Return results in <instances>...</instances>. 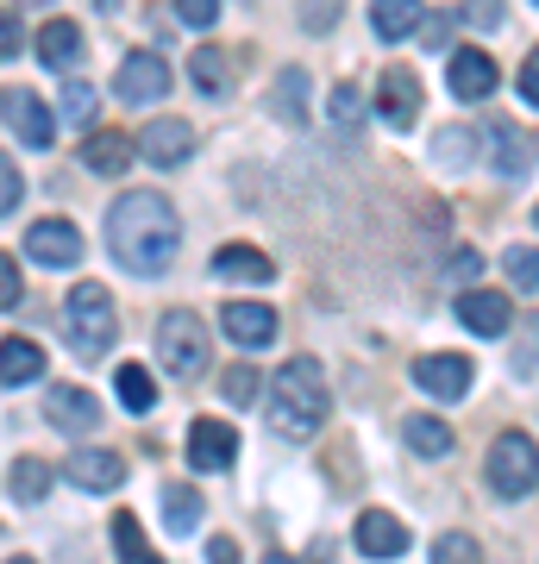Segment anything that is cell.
<instances>
[{
  "label": "cell",
  "mask_w": 539,
  "mask_h": 564,
  "mask_svg": "<svg viewBox=\"0 0 539 564\" xmlns=\"http://www.w3.org/2000/svg\"><path fill=\"white\" fill-rule=\"evenodd\" d=\"M39 377H44V351L32 339H7L0 345V383L20 389V383H39Z\"/></svg>",
  "instance_id": "cell-24"
},
{
  "label": "cell",
  "mask_w": 539,
  "mask_h": 564,
  "mask_svg": "<svg viewBox=\"0 0 539 564\" xmlns=\"http://www.w3.org/2000/svg\"><path fill=\"white\" fill-rule=\"evenodd\" d=\"M63 333H69V351L82 364H95L114 345V295L100 282H76L69 289V307H63Z\"/></svg>",
  "instance_id": "cell-3"
},
{
  "label": "cell",
  "mask_w": 539,
  "mask_h": 564,
  "mask_svg": "<svg viewBox=\"0 0 539 564\" xmlns=\"http://www.w3.org/2000/svg\"><path fill=\"white\" fill-rule=\"evenodd\" d=\"M477 251H471V245H464V251H459V258H452V276H477Z\"/></svg>",
  "instance_id": "cell-46"
},
{
  "label": "cell",
  "mask_w": 539,
  "mask_h": 564,
  "mask_svg": "<svg viewBox=\"0 0 539 564\" xmlns=\"http://www.w3.org/2000/svg\"><path fill=\"white\" fill-rule=\"evenodd\" d=\"M95 120V88L88 82H69L63 88V126H88Z\"/></svg>",
  "instance_id": "cell-35"
},
{
  "label": "cell",
  "mask_w": 539,
  "mask_h": 564,
  "mask_svg": "<svg viewBox=\"0 0 539 564\" xmlns=\"http://www.w3.org/2000/svg\"><path fill=\"white\" fill-rule=\"evenodd\" d=\"M0 120L13 126L32 151H44V144L57 139V120H51L44 101H39V95H25V88H7V95H0Z\"/></svg>",
  "instance_id": "cell-9"
},
{
  "label": "cell",
  "mask_w": 539,
  "mask_h": 564,
  "mask_svg": "<svg viewBox=\"0 0 539 564\" xmlns=\"http://www.w3.org/2000/svg\"><path fill=\"white\" fill-rule=\"evenodd\" d=\"M158 358L170 377H201L207 370V333H201V321L188 307H170L158 321Z\"/></svg>",
  "instance_id": "cell-4"
},
{
  "label": "cell",
  "mask_w": 539,
  "mask_h": 564,
  "mask_svg": "<svg viewBox=\"0 0 539 564\" xmlns=\"http://www.w3.org/2000/svg\"><path fill=\"white\" fill-rule=\"evenodd\" d=\"M420 25H427V32H420V44L445 51V39H452V20H445V13H420Z\"/></svg>",
  "instance_id": "cell-39"
},
{
  "label": "cell",
  "mask_w": 539,
  "mask_h": 564,
  "mask_svg": "<svg viewBox=\"0 0 539 564\" xmlns=\"http://www.w3.org/2000/svg\"><path fill=\"white\" fill-rule=\"evenodd\" d=\"M352 540H358L364 558H401V552H408V527H401L389 508H364L358 527H352Z\"/></svg>",
  "instance_id": "cell-12"
},
{
  "label": "cell",
  "mask_w": 539,
  "mask_h": 564,
  "mask_svg": "<svg viewBox=\"0 0 539 564\" xmlns=\"http://www.w3.org/2000/svg\"><path fill=\"white\" fill-rule=\"evenodd\" d=\"M414 383L433 395V402H464L471 383H477V364L471 358H452V351H433V358L414 364Z\"/></svg>",
  "instance_id": "cell-6"
},
{
  "label": "cell",
  "mask_w": 539,
  "mask_h": 564,
  "mask_svg": "<svg viewBox=\"0 0 539 564\" xmlns=\"http://www.w3.org/2000/svg\"><path fill=\"white\" fill-rule=\"evenodd\" d=\"M496 13H502V0H471V20L477 25H496Z\"/></svg>",
  "instance_id": "cell-45"
},
{
  "label": "cell",
  "mask_w": 539,
  "mask_h": 564,
  "mask_svg": "<svg viewBox=\"0 0 539 564\" xmlns=\"http://www.w3.org/2000/svg\"><path fill=\"white\" fill-rule=\"evenodd\" d=\"M401 433H408V445H414L420 458H445V452H452V426H445L440 414H414Z\"/></svg>",
  "instance_id": "cell-26"
},
{
  "label": "cell",
  "mask_w": 539,
  "mask_h": 564,
  "mask_svg": "<svg viewBox=\"0 0 539 564\" xmlns=\"http://www.w3.org/2000/svg\"><path fill=\"white\" fill-rule=\"evenodd\" d=\"M452 95L459 101H489L496 95V63L483 57V51H459L452 57Z\"/></svg>",
  "instance_id": "cell-17"
},
{
  "label": "cell",
  "mask_w": 539,
  "mask_h": 564,
  "mask_svg": "<svg viewBox=\"0 0 539 564\" xmlns=\"http://www.w3.org/2000/svg\"><path fill=\"white\" fill-rule=\"evenodd\" d=\"M301 20L314 25V32H326V25L339 20V0H308V7H301Z\"/></svg>",
  "instance_id": "cell-40"
},
{
  "label": "cell",
  "mask_w": 539,
  "mask_h": 564,
  "mask_svg": "<svg viewBox=\"0 0 539 564\" xmlns=\"http://www.w3.org/2000/svg\"><path fill=\"white\" fill-rule=\"evenodd\" d=\"M139 158H151L158 170H176L182 158H195V126L188 120H151L139 132V144H132Z\"/></svg>",
  "instance_id": "cell-8"
},
{
  "label": "cell",
  "mask_w": 539,
  "mask_h": 564,
  "mask_svg": "<svg viewBox=\"0 0 539 564\" xmlns=\"http://www.w3.org/2000/svg\"><path fill=\"white\" fill-rule=\"evenodd\" d=\"M326 113H333V126H358L364 120V95L352 88V82H339V88L326 95Z\"/></svg>",
  "instance_id": "cell-34"
},
{
  "label": "cell",
  "mask_w": 539,
  "mask_h": 564,
  "mask_svg": "<svg viewBox=\"0 0 539 564\" xmlns=\"http://www.w3.org/2000/svg\"><path fill=\"white\" fill-rule=\"evenodd\" d=\"M520 95H527V101H533V95H539V63H533V57L520 63Z\"/></svg>",
  "instance_id": "cell-44"
},
{
  "label": "cell",
  "mask_w": 539,
  "mask_h": 564,
  "mask_svg": "<svg viewBox=\"0 0 539 564\" xmlns=\"http://www.w3.org/2000/svg\"><path fill=\"white\" fill-rule=\"evenodd\" d=\"M459 321H464V333L502 339V333H508V295H496V289H464L459 295Z\"/></svg>",
  "instance_id": "cell-14"
},
{
  "label": "cell",
  "mask_w": 539,
  "mask_h": 564,
  "mask_svg": "<svg viewBox=\"0 0 539 564\" xmlns=\"http://www.w3.org/2000/svg\"><path fill=\"white\" fill-rule=\"evenodd\" d=\"M188 76H195L201 95H226V57L220 51H195V57H188Z\"/></svg>",
  "instance_id": "cell-31"
},
{
  "label": "cell",
  "mask_w": 539,
  "mask_h": 564,
  "mask_svg": "<svg viewBox=\"0 0 539 564\" xmlns=\"http://www.w3.org/2000/svg\"><path fill=\"white\" fill-rule=\"evenodd\" d=\"M220 333H226L233 345H245V351H251V345H270V339H277V314H270L263 302H226V307H220Z\"/></svg>",
  "instance_id": "cell-13"
},
{
  "label": "cell",
  "mask_w": 539,
  "mask_h": 564,
  "mask_svg": "<svg viewBox=\"0 0 539 564\" xmlns=\"http://www.w3.org/2000/svg\"><path fill=\"white\" fill-rule=\"evenodd\" d=\"M207 564H239V545H233V540H214V545H207Z\"/></svg>",
  "instance_id": "cell-43"
},
{
  "label": "cell",
  "mask_w": 539,
  "mask_h": 564,
  "mask_svg": "<svg viewBox=\"0 0 539 564\" xmlns=\"http://www.w3.org/2000/svg\"><path fill=\"white\" fill-rule=\"evenodd\" d=\"M114 552H120V564H163L151 552V540H144L139 514H114Z\"/></svg>",
  "instance_id": "cell-27"
},
{
  "label": "cell",
  "mask_w": 539,
  "mask_h": 564,
  "mask_svg": "<svg viewBox=\"0 0 539 564\" xmlns=\"http://www.w3.org/2000/svg\"><path fill=\"white\" fill-rule=\"evenodd\" d=\"M132 158H139V151H132L126 132H88V144H82V163H88L95 176H126Z\"/></svg>",
  "instance_id": "cell-18"
},
{
  "label": "cell",
  "mask_w": 539,
  "mask_h": 564,
  "mask_svg": "<svg viewBox=\"0 0 539 564\" xmlns=\"http://www.w3.org/2000/svg\"><path fill=\"white\" fill-rule=\"evenodd\" d=\"M263 421L282 440H314L320 421H326V383H320L314 358H289L270 377V395H263Z\"/></svg>",
  "instance_id": "cell-2"
},
{
  "label": "cell",
  "mask_w": 539,
  "mask_h": 564,
  "mask_svg": "<svg viewBox=\"0 0 539 564\" xmlns=\"http://www.w3.org/2000/svg\"><path fill=\"white\" fill-rule=\"evenodd\" d=\"M7 564H32V558H7Z\"/></svg>",
  "instance_id": "cell-48"
},
{
  "label": "cell",
  "mask_w": 539,
  "mask_h": 564,
  "mask_svg": "<svg viewBox=\"0 0 539 564\" xmlns=\"http://www.w3.org/2000/svg\"><path fill=\"white\" fill-rule=\"evenodd\" d=\"M301 95H308V76H301V69H282V76H277V95H270V113H277V120H289V126H301V120H308Z\"/></svg>",
  "instance_id": "cell-29"
},
{
  "label": "cell",
  "mask_w": 539,
  "mask_h": 564,
  "mask_svg": "<svg viewBox=\"0 0 539 564\" xmlns=\"http://www.w3.org/2000/svg\"><path fill=\"white\" fill-rule=\"evenodd\" d=\"M158 502H163V533H195L201 527V489L195 484H163Z\"/></svg>",
  "instance_id": "cell-21"
},
{
  "label": "cell",
  "mask_w": 539,
  "mask_h": 564,
  "mask_svg": "<svg viewBox=\"0 0 539 564\" xmlns=\"http://www.w3.org/2000/svg\"><path fill=\"white\" fill-rule=\"evenodd\" d=\"M433 564H483V545L471 533H445L433 540Z\"/></svg>",
  "instance_id": "cell-32"
},
{
  "label": "cell",
  "mask_w": 539,
  "mask_h": 564,
  "mask_svg": "<svg viewBox=\"0 0 539 564\" xmlns=\"http://www.w3.org/2000/svg\"><path fill=\"white\" fill-rule=\"evenodd\" d=\"M233 458H239V433L226 421H214V414H201V421L188 426V464H195V470H226Z\"/></svg>",
  "instance_id": "cell-10"
},
{
  "label": "cell",
  "mask_w": 539,
  "mask_h": 564,
  "mask_svg": "<svg viewBox=\"0 0 539 564\" xmlns=\"http://www.w3.org/2000/svg\"><path fill=\"white\" fill-rule=\"evenodd\" d=\"M377 113L389 126H414V113H420V82L408 76V69H382V88H377Z\"/></svg>",
  "instance_id": "cell-16"
},
{
  "label": "cell",
  "mask_w": 539,
  "mask_h": 564,
  "mask_svg": "<svg viewBox=\"0 0 539 564\" xmlns=\"http://www.w3.org/2000/svg\"><path fill=\"white\" fill-rule=\"evenodd\" d=\"M263 564H301V558H282V552H270V558H263Z\"/></svg>",
  "instance_id": "cell-47"
},
{
  "label": "cell",
  "mask_w": 539,
  "mask_h": 564,
  "mask_svg": "<svg viewBox=\"0 0 539 564\" xmlns=\"http://www.w3.org/2000/svg\"><path fill=\"white\" fill-rule=\"evenodd\" d=\"M420 0H370V20H377V39L382 44H401V39H414V25H420Z\"/></svg>",
  "instance_id": "cell-22"
},
{
  "label": "cell",
  "mask_w": 539,
  "mask_h": 564,
  "mask_svg": "<svg viewBox=\"0 0 539 564\" xmlns=\"http://www.w3.org/2000/svg\"><path fill=\"white\" fill-rule=\"evenodd\" d=\"M176 245H182L176 207L163 195H151V188H132V195H120L107 207V251L132 276H163L170 258H176Z\"/></svg>",
  "instance_id": "cell-1"
},
{
  "label": "cell",
  "mask_w": 539,
  "mask_h": 564,
  "mask_svg": "<svg viewBox=\"0 0 539 564\" xmlns=\"http://www.w3.org/2000/svg\"><path fill=\"white\" fill-rule=\"evenodd\" d=\"M489 484H496V496H533L539 484V458H533V433H502L496 445H489Z\"/></svg>",
  "instance_id": "cell-5"
},
{
  "label": "cell",
  "mask_w": 539,
  "mask_h": 564,
  "mask_svg": "<svg viewBox=\"0 0 539 564\" xmlns=\"http://www.w3.org/2000/svg\"><path fill=\"white\" fill-rule=\"evenodd\" d=\"M508 276H515V289H520V295H533V289H539V258H533V245H520V251H508Z\"/></svg>",
  "instance_id": "cell-36"
},
{
  "label": "cell",
  "mask_w": 539,
  "mask_h": 564,
  "mask_svg": "<svg viewBox=\"0 0 539 564\" xmlns=\"http://www.w3.org/2000/svg\"><path fill=\"white\" fill-rule=\"evenodd\" d=\"M20 302V270H13V258L0 251V307H13Z\"/></svg>",
  "instance_id": "cell-41"
},
{
  "label": "cell",
  "mask_w": 539,
  "mask_h": 564,
  "mask_svg": "<svg viewBox=\"0 0 539 564\" xmlns=\"http://www.w3.org/2000/svg\"><path fill=\"white\" fill-rule=\"evenodd\" d=\"M176 13H182L188 25H201V32H207V25L220 20V0H176Z\"/></svg>",
  "instance_id": "cell-38"
},
{
  "label": "cell",
  "mask_w": 539,
  "mask_h": 564,
  "mask_svg": "<svg viewBox=\"0 0 539 564\" xmlns=\"http://www.w3.org/2000/svg\"><path fill=\"white\" fill-rule=\"evenodd\" d=\"M220 395L233 408H245V402H258V370H251V364H233V370H226L220 377Z\"/></svg>",
  "instance_id": "cell-33"
},
{
  "label": "cell",
  "mask_w": 539,
  "mask_h": 564,
  "mask_svg": "<svg viewBox=\"0 0 539 564\" xmlns=\"http://www.w3.org/2000/svg\"><path fill=\"white\" fill-rule=\"evenodd\" d=\"M20 195H25V176L13 170V158L0 151V214H13V207H20Z\"/></svg>",
  "instance_id": "cell-37"
},
{
  "label": "cell",
  "mask_w": 539,
  "mask_h": 564,
  "mask_svg": "<svg viewBox=\"0 0 539 564\" xmlns=\"http://www.w3.org/2000/svg\"><path fill=\"white\" fill-rule=\"evenodd\" d=\"M120 402L132 408V414H151V402H158V383H151V370L144 364H120Z\"/></svg>",
  "instance_id": "cell-30"
},
{
  "label": "cell",
  "mask_w": 539,
  "mask_h": 564,
  "mask_svg": "<svg viewBox=\"0 0 539 564\" xmlns=\"http://www.w3.org/2000/svg\"><path fill=\"white\" fill-rule=\"evenodd\" d=\"M489 144H496V170L502 176H527L533 158H527V132L520 126H489Z\"/></svg>",
  "instance_id": "cell-25"
},
{
  "label": "cell",
  "mask_w": 539,
  "mask_h": 564,
  "mask_svg": "<svg viewBox=\"0 0 539 564\" xmlns=\"http://www.w3.org/2000/svg\"><path fill=\"white\" fill-rule=\"evenodd\" d=\"M25 251H32L44 270H69V263H82V232L69 220H39L25 232Z\"/></svg>",
  "instance_id": "cell-11"
},
{
  "label": "cell",
  "mask_w": 539,
  "mask_h": 564,
  "mask_svg": "<svg viewBox=\"0 0 539 564\" xmlns=\"http://www.w3.org/2000/svg\"><path fill=\"white\" fill-rule=\"evenodd\" d=\"M120 477H126V464L114 458V452H76V458H69V484L95 489V496L120 489Z\"/></svg>",
  "instance_id": "cell-19"
},
{
  "label": "cell",
  "mask_w": 539,
  "mask_h": 564,
  "mask_svg": "<svg viewBox=\"0 0 539 564\" xmlns=\"http://www.w3.org/2000/svg\"><path fill=\"white\" fill-rule=\"evenodd\" d=\"M44 414H51V426H63V433H95L100 426V402L88 389H51V395H44Z\"/></svg>",
  "instance_id": "cell-15"
},
{
  "label": "cell",
  "mask_w": 539,
  "mask_h": 564,
  "mask_svg": "<svg viewBox=\"0 0 539 564\" xmlns=\"http://www.w3.org/2000/svg\"><path fill=\"white\" fill-rule=\"evenodd\" d=\"M39 57H44V69H76L82 63V25L76 20H51L39 32Z\"/></svg>",
  "instance_id": "cell-20"
},
{
  "label": "cell",
  "mask_w": 539,
  "mask_h": 564,
  "mask_svg": "<svg viewBox=\"0 0 539 564\" xmlns=\"http://www.w3.org/2000/svg\"><path fill=\"white\" fill-rule=\"evenodd\" d=\"M120 101H132V107H151V101H163L170 95V63L158 57V51H132V57L120 63Z\"/></svg>",
  "instance_id": "cell-7"
},
{
  "label": "cell",
  "mask_w": 539,
  "mask_h": 564,
  "mask_svg": "<svg viewBox=\"0 0 539 564\" xmlns=\"http://www.w3.org/2000/svg\"><path fill=\"white\" fill-rule=\"evenodd\" d=\"M214 276L220 282H270V258L251 245H220L214 251Z\"/></svg>",
  "instance_id": "cell-23"
},
{
  "label": "cell",
  "mask_w": 539,
  "mask_h": 564,
  "mask_svg": "<svg viewBox=\"0 0 539 564\" xmlns=\"http://www.w3.org/2000/svg\"><path fill=\"white\" fill-rule=\"evenodd\" d=\"M13 51H20V25H13L7 13H0V63L13 57Z\"/></svg>",
  "instance_id": "cell-42"
},
{
  "label": "cell",
  "mask_w": 539,
  "mask_h": 564,
  "mask_svg": "<svg viewBox=\"0 0 539 564\" xmlns=\"http://www.w3.org/2000/svg\"><path fill=\"white\" fill-rule=\"evenodd\" d=\"M51 477H57V470H51L44 458H20L13 477H7V489H13L20 502H44V496H51Z\"/></svg>",
  "instance_id": "cell-28"
}]
</instances>
